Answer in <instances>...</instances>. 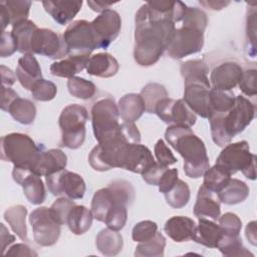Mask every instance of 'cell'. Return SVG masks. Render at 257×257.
<instances>
[{
    "label": "cell",
    "instance_id": "ba28073f",
    "mask_svg": "<svg viewBox=\"0 0 257 257\" xmlns=\"http://www.w3.org/2000/svg\"><path fill=\"white\" fill-rule=\"evenodd\" d=\"M185 90L184 100L197 114L208 118L211 114L210 90L211 83L208 75L190 76L184 78Z\"/></svg>",
    "mask_w": 257,
    "mask_h": 257
},
{
    "label": "cell",
    "instance_id": "11a10c76",
    "mask_svg": "<svg viewBox=\"0 0 257 257\" xmlns=\"http://www.w3.org/2000/svg\"><path fill=\"white\" fill-rule=\"evenodd\" d=\"M168 169V167H164L160 165L158 162H155L147 171L142 174L143 180L153 186H158L159 181L164 174V172Z\"/></svg>",
    "mask_w": 257,
    "mask_h": 257
},
{
    "label": "cell",
    "instance_id": "9f6ffc18",
    "mask_svg": "<svg viewBox=\"0 0 257 257\" xmlns=\"http://www.w3.org/2000/svg\"><path fill=\"white\" fill-rule=\"evenodd\" d=\"M178 170L177 169H167L162 175L158 187L159 191L163 194L169 192L173 189L178 181Z\"/></svg>",
    "mask_w": 257,
    "mask_h": 257
},
{
    "label": "cell",
    "instance_id": "f5cc1de1",
    "mask_svg": "<svg viewBox=\"0 0 257 257\" xmlns=\"http://www.w3.org/2000/svg\"><path fill=\"white\" fill-rule=\"evenodd\" d=\"M154 151H155V155L158 163L164 167L173 165L178 161L163 140H159L156 143Z\"/></svg>",
    "mask_w": 257,
    "mask_h": 257
},
{
    "label": "cell",
    "instance_id": "f546056e",
    "mask_svg": "<svg viewBox=\"0 0 257 257\" xmlns=\"http://www.w3.org/2000/svg\"><path fill=\"white\" fill-rule=\"evenodd\" d=\"M114 203L123 204L113 196L108 186L106 188L97 190L94 193L91 201V212H92L93 218L99 222H104L108 211L110 210V208Z\"/></svg>",
    "mask_w": 257,
    "mask_h": 257
},
{
    "label": "cell",
    "instance_id": "2e32d148",
    "mask_svg": "<svg viewBox=\"0 0 257 257\" xmlns=\"http://www.w3.org/2000/svg\"><path fill=\"white\" fill-rule=\"evenodd\" d=\"M13 180L19 184L26 199L33 205H40L46 198V191L41 176L33 173L31 170L21 167H15L12 171Z\"/></svg>",
    "mask_w": 257,
    "mask_h": 257
},
{
    "label": "cell",
    "instance_id": "44dd1931",
    "mask_svg": "<svg viewBox=\"0 0 257 257\" xmlns=\"http://www.w3.org/2000/svg\"><path fill=\"white\" fill-rule=\"evenodd\" d=\"M196 223L186 216H174L164 226L165 233L175 242L181 243L193 239Z\"/></svg>",
    "mask_w": 257,
    "mask_h": 257
},
{
    "label": "cell",
    "instance_id": "d6986e66",
    "mask_svg": "<svg viewBox=\"0 0 257 257\" xmlns=\"http://www.w3.org/2000/svg\"><path fill=\"white\" fill-rule=\"evenodd\" d=\"M15 72L18 81L27 90H31L34 83L42 78L39 62L33 53H26L18 59Z\"/></svg>",
    "mask_w": 257,
    "mask_h": 257
},
{
    "label": "cell",
    "instance_id": "30bf717a",
    "mask_svg": "<svg viewBox=\"0 0 257 257\" xmlns=\"http://www.w3.org/2000/svg\"><path fill=\"white\" fill-rule=\"evenodd\" d=\"M29 223L32 227L34 241L40 246L54 245L60 236V224L53 218L50 209L40 207L31 212Z\"/></svg>",
    "mask_w": 257,
    "mask_h": 257
},
{
    "label": "cell",
    "instance_id": "f1b7e54d",
    "mask_svg": "<svg viewBox=\"0 0 257 257\" xmlns=\"http://www.w3.org/2000/svg\"><path fill=\"white\" fill-rule=\"evenodd\" d=\"M218 200L227 205H236L244 202L249 196V187L239 179H230L228 184L217 193Z\"/></svg>",
    "mask_w": 257,
    "mask_h": 257
},
{
    "label": "cell",
    "instance_id": "bcb514c9",
    "mask_svg": "<svg viewBox=\"0 0 257 257\" xmlns=\"http://www.w3.org/2000/svg\"><path fill=\"white\" fill-rule=\"evenodd\" d=\"M76 204L72 201L70 198H65L61 197L57 199L49 208L50 213L53 216V218L60 224V225H65L67 221V217L71 209L75 206Z\"/></svg>",
    "mask_w": 257,
    "mask_h": 257
},
{
    "label": "cell",
    "instance_id": "f35d334b",
    "mask_svg": "<svg viewBox=\"0 0 257 257\" xmlns=\"http://www.w3.org/2000/svg\"><path fill=\"white\" fill-rule=\"evenodd\" d=\"M4 5L10 18V24L13 26L21 21L27 20L31 1L28 0H4L0 2Z\"/></svg>",
    "mask_w": 257,
    "mask_h": 257
},
{
    "label": "cell",
    "instance_id": "816d5d0a",
    "mask_svg": "<svg viewBox=\"0 0 257 257\" xmlns=\"http://www.w3.org/2000/svg\"><path fill=\"white\" fill-rule=\"evenodd\" d=\"M116 134L128 144H140L141 142V133L134 122L123 121L119 124Z\"/></svg>",
    "mask_w": 257,
    "mask_h": 257
},
{
    "label": "cell",
    "instance_id": "5bb4252c",
    "mask_svg": "<svg viewBox=\"0 0 257 257\" xmlns=\"http://www.w3.org/2000/svg\"><path fill=\"white\" fill-rule=\"evenodd\" d=\"M255 116V105L243 95L235 98L232 108L225 114V127L228 135L233 139L243 132L251 123Z\"/></svg>",
    "mask_w": 257,
    "mask_h": 257
},
{
    "label": "cell",
    "instance_id": "7bdbcfd3",
    "mask_svg": "<svg viewBox=\"0 0 257 257\" xmlns=\"http://www.w3.org/2000/svg\"><path fill=\"white\" fill-rule=\"evenodd\" d=\"M127 220V206L120 204V203H114L110 210L108 211L104 223L106 224L107 228L115 231L121 230Z\"/></svg>",
    "mask_w": 257,
    "mask_h": 257
},
{
    "label": "cell",
    "instance_id": "9c48e42d",
    "mask_svg": "<svg viewBox=\"0 0 257 257\" xmlns=\"http://www.w3.org/2000/svg\"><path fill=\"white\" fill-rule=\"evenodd\" d=\"M204 46V31L186 24L176 28L175 34L167 48L168 55L173 59H181L197 53Z\"/></svg>",
    "mask_w": 257,
    "mask_h": 257
},
{
    "label": "cell",
    "instance_id": "d4e9b609",
    "mask_svg": "<svg viewBox=\"0 0 257 257\" xmlns=\"http://www.w3.org/2000/svg\"><path fill=\"white\" fill-rule=\"evenodd\" d=\"M119 116L125 122H135L146 111L145 102L139 93H127L121 96L117 103Z\"/></svg>",
    "mask_w": 257,
    "mask_h": 257
},
{
    "label": "cell",
    "instance_id": "f6af8a7d",
    "mask_svg": "<svg viewBox=\"0 0 257 257\" xmlns=\"http://www.w3.org/2000/svg\"><path fill=\"white\" fill-rule=\"evenodd\" d=\"M158 233V225L157 223L151 220H145L137 223L132 231L133 240L141 243L151 240Z\"/></svg>",
    "mask_w": 257,
    "mask_h": 257
},
{
    "label": "cell",
    "instance_id": "d6a6232c",
    "mask_svg": "<svg viewBox=\"0 0 257 257\" xmlns=\"http://www.w3.org/2000/svg\"><path fill=\"white\" fill-rule=\"evenodd\" d=\"M8 112L19 123L31 124L36 116V106L27 98L17 97L10 104Z\"/></svg>",
    "mask_w": 257,
    "mask_h": 257
},
{
    "label": "cell",
    "instance_id": "4dcf8cb0",
    "mask_svg": "<svg viewBox=\"0 0 257 257\" xmlns=\"http://www.w3.org/2000/svg\"><path fill=\"white\" fill-rule=\"evenodd\" d=\"M26 215H27V209L22 205L12 206L4 212V219L10 225L12 231L22 241H28Z\"/></svg>",
    "mask_w": 257,
    "mask_h": 257
},
{
    "label": "cell",
    "instance_id": "836d02e7",
    "mask_svg": "<svg viewBox=\"0 0 257 257\" xmlns=\"http://www.w3.org/2000/svg\"><path fill=\"white\" fill-rule=\"evenodd\" d=\"M203 176V186L214 193H219L228 184L232 175L220 165L215 164L213 167H210Z\"/></svg>",
    "mask_w": 257,
    "mask_h": 257
},
{
    "label": "cell",
    "instance_id": "c3c4849f",
    "mask_svg": "<svg viewBox=\"0 0 257 257\" xmlns=\"http://www.w3.org/2000/svg\"><path fill=\"white\" fill-rule=\"evenodd\" d=\"M219 226L225 235L238 236L242 228V222L240 218L231 212H227L218 218Z\"/></svg>",
    "mask_w": 257,
    "mask_h": 257
},
{
    "label": "cell",
    "instance_id": "003e7915",
    "mask_svg": "<svg viewBox=\"0 0 257 257\" xmlns=\"http://www.w3.org/2000/svg\"><path fill=\"white\" fill-rule=\"evenodd\" d=\"M0 23H1L2 32L5 31V28L10 24V18H9L8 12L5 9L4 5L1 3H0Z\"/></svg>",
    "mask_w": 257,
    "mask_h": 257
},
{
    "label": "cell",
    "instance_id": "60d3db41",
    "mask_svg": "<svg viewBox=\"0 0 257 257\" xmlns=\"http://www.w3.org/2000/svg\"><path fill=\"white\" fill-rule=\"evenodd\" d=\"M164 195L169 206L174 209H180L189 203L190 188L186 182L183 180H178L173 189Z\"/></svg>",
    "mask_w": 257,
    "mask_h": 257
},
{
    "label": "cell",
    "instance_id": "3957f363",
    "mask_svg": "<svg viewBox=\"0 0 257 257\" xmlns=\"http://www.w3.org/2000/svg\"><path fill=\"white\" fill-rule=\"evenodd\" d=\"M42 147L25 134L11 133L1 138V159L15 167L32 170Z\"/></svg>",
    "mask_w": 257,
    "mask_h": 257
},
{
    "label": "cell",
    "instance_id": "7402d4cb",
    "mask_svg": "<svg viewBox=\"0 0 257 257\" xmlns=\"http://www.w3.org/2000/svg\"><path fill=\"white\" fill-rule=\"evenodd\" d=\"M45 11L60 25L71 21L82 7V1H42Z\"/></svg>",
    "mask_w": 257,
    "mask_h": 257
},
{
    "label": "cell",
    "instance_id": "74e56055",
    "mask_svg": "<svg viewBox=\"0 0 257 257\" xmlns=\"http://www.w3.org/2000/svg\"><path fill=\"white\" fill-rule=\"evenodd\" d=\"M165 247L166 238L163 234L158 232L151 240L139 243L135 255L139 257H163Z\"/></svg>",
    "mask_w": 257,
    "mask_h": 257
},
{
    "label": "cell",
    "instance_id": "7a4b0ae2",
    "mask_svg": "<svg viewBox=\"0 0 257 257\" xmlns=\"http://www.w3.org/2000/svg\"><path fill=\"white\" fill-rule=\"evenodd\" d=\"M165 138L184 159V172L189 178L198 179L210 168L206 147L191 127L170 125L165 132Z\"/></svg>",
    "mask_w": 257,
    "mask_h": 257
},
{
    "label": "cell",
    "instance_id": "681fc988",
    "mask_svg": "<svg viewBox=\"0 0 257 257\" xmlns=\"http://www.w3.org/2000/svg\"><path fill=\"white\" fill-rule=\"evenodd\" d=\"M180 71L183 78H187L190 76L208 75L209 67L204 60L193 59L181 63Z\"/></svg>",
    "mask_w": 257,
    "mask_h": 257
},
{
    "label": "cell",
    "instance_id": "7c38bea8",
    "mask_svg": "<svg viewBox=\"0 0 257 257\" xmlns=\"http://www.w3.org/2000/svg\"><path fill=\"white\" fill-rule=\"evenodd\" d=\"M155 113L166 123L171 125H183L191 127L196 123V113L189 107L184 99L165 97L161 99L155 108Z\"/></svg>",
    "mask_w": 257,
    "mask_h": 257
},
{
    "label": "cell",
    "instance_id": "91938a15",
    "mask_svg": "<svg viewBox=\"0 0 257 257\" xmlns=\"http://www.w3.org/2000/svg\"><path fill=\"white\" fill-rule=\"evenodd\" d=\"M17 97H19V96L16 93V91H14L9 86L2 85V87H1V108L5 111H8V108H9L10 104Z\"/></svg>",
    "mask_w": 257,
    "mask_h": 257
},
{
    "label": "cell",
    "instance_id": "9a60e30c",
    "mask_svg": "<svg viewBox=\"0 0 257 257\" xmlns=\"http://www.w3.org/2000/svg\"><path fill=\"white\" fill-rule=\"evenodd\" d=\"M90 23L97 38L99 48H106L115 40L121 28V18L119 14L112 9L104 10Z\"/></svg>",
    "mask_w": 257,
    "mask_h": 257
},
{
    "label": "cell",
    "instance_id": "277c9868",
    "mask_svg": "<svg viewBox=\"0 0 257 257\" xmlns=\"http://www.w3.org/2000/svg\"><path fill=\"white\" fill-rule=\"evenodd\" d=\"M88 113L84 106L76 103L65 106L58 118L61 130L60 147L76 150L80 148L85 140V123Z\"/></svg>",
    "mask_w": 257,
    "mask_h": 257
},
{
    "label": "cell",
    "instance_id": "e7e4bbea",
    "mask_svg": "<svg viewBox=\"0 0 257 257\" xmlns=\"http://www.w3.org/2000/svg\"><path fill=\"white\" fill-rule=\"evenodd\" d=\"M201 5H203L205 8L211 9V10H221L225 6H227L230 2L229 1H214V0H207V1H199Z\"/></svg>",
    "mask_w": 257,
    "mask_h": 257
},
{
    "label": "cell",
    "instance_id": "6f0895ef",
    "mask_svg": "<svg viewBox=\"0 0 257 257\" xmlns=\"http://www.w3.org/2000/svg\"><path fill=\"white\" fill-rule=\"evenodd\" d=\"M247 37L250 41L249 45H251L252 53L255 56V34H256V9L252 7L248 9L247 15Z\"/></svg>",
    "mask_w": 257,
    "mask_h": 257
},
{
    "label": "cell",
    "instance_id": "e575fe53",
    "mask_svg": "<svg viewBox=\"0 0 257 257\" xmlns=\"http://www.w3.org/2000/svg\"><path fill=\"white\" fill-rule=\"evenodd\" d=\"M217 248L224 256L228 257H246V256H253L251 252L244 247L242 243V239L238 236H229L223 234Z\"/></svg>",
    "mask_w": 257,
    "mask_h": 257
},
{
    "label": "cell",
    "instance_id": "8fae6325",
    "mask_svg": "<svg viewBox=\"0 0 257 257\" xmlns=\"http://www.w3.org/2000/svg\"><path fill=\"white\" fill-rule=\"evenodd\" d=\"M49 192L54 196L65 195L72 200L81 199L85 193V182L76 173L61 170L45 177Z\"/></svg>",
    "mask_w": 257,
    "mask_h": 257
},
{
    "label": "cell",
    "instance_id": "6da1fadb",
    "mask_svg": "<svg viewBox=\"0 0 257 257\" xmlns=\"http://www.w3.org/2000/svg\"><path fill=\"white\" fill-rule=\"evenodd\" d=\"M187 5L177 1L171 13H162L145 3L135 18L134 58L141 66L155 64L167 50L176 31V23L183 18Z\"/></svg>",
    "mask_w": 257,
    "mask_h": 257
},
{
    "label": "cell",
    "instance_id": "7dc6e473",
    "mask_svg": "<svg viewBox=\"0 0 257 257\" xmlns=\"http://www.w3.org/2000/svg\"><path fill=\"white\" fill-rule=\"evenodd\" d=\"M181 21H182V24L190 25V26L199 28L203 31H205L208 24L207 15L203 10L197 7H188V6L184 12V15Z\"/></svg>",
    "mask_w": 257,
    "mask_h": 257
},
{
    "label": "cell",
    "instance_id": "52a82bcc",
    "mask_svg": "<svg viewBox=\"0 0 257 257\" xmlns=\"http://www.w3.org/2000/svg\"><path fill=\"white\" fill-rule=\"evenodd\" d=\"M62 36L68 50V55L90 57L91 52L99 48L91 23L86 20L73 21L67 26Z\"/></svg>",
    "mask_w": 257,
    "mask_h": 257
},
{
    "label": "cell",
    "instance_id": "d590c367",
    "mask_svg": "<svg viewBox=\"0 0 257 257\" xmlns=\"http://www.w3.org/2000/svg\"><path fill=\"white\" fill-rule=\"evenodd\" d=\"M140 94L145 102L146 111L149 113H155L157 103L161 99L169 96L166 87L157 82H150L145 85Z\"/></svg>",
    "mask_w": 257,
    "mask_h": 257
},
{
    "label": "cell",
    "instance_id": "db71d44e",
    "mask_svg": "<svg viewBox=\"0 0 257 257\" xmlns=\"http://www.w3.org/2000/svg\"><path fill=\"white\" fill-rule=\"evenodd\" d=\"M17 48L16 40L12 34V32L3 31L1 33V45H0V56L1 57H9L11 56Z\"/></svg>",
    "mask_w": 257,
    "mask_h": 257
},
{
    "label": "cell",
    "instance_id": "1f68e13d",
    "mask_svg": "<svg viewBox=\"0 0 257 257\" xmlns=\"http://www.w3.org/2000/svg\"><path fill=\"white\" fill-rule=\"evenodd\" d=\"M36 29H38L36 24L28 19L13 25L11 32L16 40L19 52L24 54L31 53L32 36Z\"/></svg>",
    "mask_w": 257,
    "mask_h": 257
},
{
    "label": "cell",
    "instance_id": "f907efd6",
    "mask_svg": "<svg viewBox=\"0 0 257 257\" xmlns=\"http://www.w3.org/2000/svg\"><path fill=\"white\" fill-rule=\"evenodd\" d=\"M256 76H257V71L255 68L243 70L238 84H239L241 91L244 94H246L248 96L256 95V93H257Z\"/></svg>",
    "mask_w": 257,
    "mask_h": 257
},
{
    "label": "cell",
    "instance_id": "4316f807",
    "mask_svg": "<svg viewBox=\"0 0 257 257\" xmlns=\"http://www.w3.org/2000/svg\"><path fill=\"white\" fill-rule=\"evenodd\" d=\"M97 250L105 256L117 255L123 246L122 236L115 230L105 228L99 231L95 238Z\"/></svg>",
    "mask_w": 257,
    "mask_h": 257
},
{
    "label": "cell",
    "instance_id": "6125c7cd",
    "mask_svg": "<svg viewBox=\"0 0 257 257\" xmlns=\"http://www.w3.org/2000/svg\"><path fill=\"white\" fill-rule=\"evenodd\" d=\"M0 226H1V251L4 254L6 247L15 241V237L9 233V231L6 229L3 223H1Z\"/></svg>",
    "mask_w": 257,
    "mask_h": 257
},
{
    "label": "cell",
    "instance_id": "8992f818",
    "mask_svg": "<svg viewBox=\"0 0 257 257\" xmlns=\"http://www.w3.org/2000/svg\"><path fill=\"white\" fill-rule=\"evenodd\" d=\"M119 111L112 98L97 100L91 107V122L95 140L100 143L107 142L115 137L119 126Z\"/></svg>",
    "mask_w": 257,
    "mask_h": 257
},
{
    "label": "cell",
    "instance_id": "680465c9",
    "mask_svg": "<svg viewBox=\"0 0 257 257\" xmlns=\"http://www.w3.org/2000/svg\"><path fill=\"white\" fill-rule=\"evenodd\" d=\"M4 255L5 256H27V257H31V256H37L38 254L35 251H33L26 244L19 243V244H15V245L11 246L7 250V252L4 253Z\"/></svg>",
    "mask_w": 257,
    "mask_h": 257
},
{
    "label": "cell",
    "instance_id": "5b68a950",
    "mask_svg": "<svg viewBox=\"0 0 257 257\" xmlns=\"http://www.w3.org/2000/svg\"><path fill=\"white\" fill-rule=\"evenodd\" d=\"M256 156L250 152L246 141L228 144L216 160V164L226 169L231 175L241 171L250 180L256 179Z\"/></svg>",
    "mask_w": 257,
    "mask_h": 257
},
{
    "label": "cell",
    "instance_id": "83f0119b",
    "mask_svg": "<svg viewBox=\"0 0 257 257\" xmlns=\"http://www.w3.org/2000/svg\"><path fill=\"white\" fill-rule=\"evenodd\" d=\"M92 220L91 210L82 205H75L68 214L66 225L73 234L82 235L89 230Z\"/></svg>",
    "mask_w": 257,
    "mask_h": 257
},
{
    "label": "cell",
    "instance_id": "ac0fdd59",
    "mask_svg": "<svg viewBox=\"0 0 257 257\" xmlns=\"http://www.w3.org/2000/svg\"><path fill=\"white\" fill-rule=\"evenodd\" d=\"M67 165L66 155L59 149L45 150L44 147L38 155L37 161L31 170L39 176H48L64 170Z\"/></svg>",
    "mask_w": 257,
    "mask_h": 257
},
{
    "label": "cell",
    "instance_id": "be15d7a7",
    "mask_svg": "<svg viewBox=\"0 0 257 257\" xmlns=\"http://www.w3.org/2000/svg\"><path fill=\"white\" fill-rule=\"evenodd\" d=\"M245 235L247 240L253 245L256 246L257 244V237H256V221H251L247 224Z\"/></svg>",
    "mask_w": 257,
    "mask_h": 257
},
{
    "label": "cell",
    "instance_id": "ee69618b",
    "mask_svg": "<svg viewBox=\"0 0 257 257\" xmlns=\"http://www.w3.org/2000/svg\"><path fill=\"white\" fill-rule=\"evenodd\" d=\"M31 92L34 99L39 101H49L55 97L57 87L52 81L41 78L34 83Z\"/></svg>",
    "mask_w": 257,
    "mask_h": 257
},
{
    "label": "cell",
    "instance_id": "e0dca14e",
    "mask_svg": "<svg viewBox=\"0 0 257 257\" xmlns=\"http://www.w3.org/2000/svg\"><path fill=\"white\" fill-rule=\"evenodd\" d=\"M243 69L233 61H227L216 66L210 74V83L212 88L220 90H231L234 88L241 78Z\"/></svg>",
    "mask_w": 257,
    "mask_h": 257
},
{
    "label": "cell",
    "instance_id": "94428289",
    "mask_svg": "<svg viewBox=\"0 0 257 257\" xmlns=\"http://www.w3.org/2000/svg\"><path fill=\"white\" fill-rule=\"evenodd\" d=\"M0 70H1V80H2V85L4 86H10L12 84H14L15 80H16V76L14 74V72L4 66V65H1L0 66Z\"/></svg>",
    "mask_w": 257,
    "mask_h": 257
},
{
    "label": "cell",
    "instance_id": "ab89813d",
    "mask_svg": "<svg viewBox=\"0 0 257 257\" xmlns=\"http://www.w3.org/2000/svg\"><path fill=\"white\" fill-rule=\"evenodd\" d=\"M235 95L231 90L211 88L210 107L212 112H228L235 103Z\"/></svg>",
    "mask_w": 257,
    "mask_h": 257
},
{
    "label": "cell",
    "instance_id": "b9f144b4",
    "mask_svg": "<svg viewBox=\"0 0 257 257\" xmlns=\"http://www.w3.org/2000/svg\"><path fill=\"white\" fill-rule=\"evenodd\" d=\"M67 88L72 96L80 99H89L96 92V86L93 82L78 76L68 78Z\"/></svg>",
    "mask_w": 257,
    "mask_h": 257
},
{
    "label": "cell",
    "instance_id": "603a6c76",
    "mask_svg": "<svg viewBox=\"0 0 257 257\" xmlns=\"http://www.w3.org/2000/svg\"><path fill=\"white\" fill-rule=\"evenodd\" d=\"M118 69V61L106 52L91 55L86 64V71L88 74L103 78L114 76Z\"/></svg>",
    "mask_w": 257,
    "mask_h": 257
},
{
    "label": "cell",
    "instance_id": "ffe728a7",
    "mask_svg": "<svg viewBox=\"0 0 257 257\" xmlns=\"http://www.w3.org/2000/svg\"><path fill=\"white\" fill-rule=\"evenodd\" d=\"M220 202L215 197L214 192L208 190L203 185L199 188L197 194V200L194 206V215L200 219H210L217 221L220 217Z\"/></svg>",
    "mask_w": 257,
    "mask_h": 257
},
{
    "label": "cell",
    "instance_id": "4fadbf2b",
    "mask_svg": "<svg viewBox=\"0 0 257 257\" xmlns=\"http://www.w3.org/2000/svg\"><path fill=\"white\" fill-rule=\"evenodd\" d=\"M31 53L47 56L52 59H61L68 55L63 36L51 29L38 28L31 41Z\"/></svg>",
    "mask_w": 257,
    "mask_h": 257
},
{
    "label": "cell",
    "instance_id": "484cf974",
    "mask_svg": "<svg viewBox=\"0 0 257 257\" xmlns=\"http://www.w3.org/2000/svg\"><path fill=\"white\" fill-rule=\"evenodd\" d=\"M88 56H73L68 55L66 58L55 61L50 65V73L54 76L70 78L76 73L86 68Z\"/></svg>",
    "mask_w": 257,
    "mask_h": 257
},
{
    "label": "cell",
    "instance_id": "cb8c5ba5",
    "mask_svg": "<svg viewBox=\"0 0 257 257\" xmlns=\"http://www.w3.org/2000/svg\"><path fill=\"white\" fill-rule=\"evenodd\" d=\"M222 235L223 232L220 226L215 223V221L200 218L198 225H196L192 240L208 248H217Z\"/></svg>",
    "mask_w": 257,
    "mask_h": 257
},
{
    "label": "cell",
    "instance_id": "03108f58",
    "mask_svg": "<svg viewBox=\"0 0 257 257\" xmlns=\"http://www.w3.org/2000/svg\"><path fill=\"white\" fill-rule=\"evenodd\" d=\"M114 4L111 2H98V1H87V5L95 12H103L106 9H109V7Z\"/></svg>",
    "mask_w": 257,
    "mask_h": 257
},
{
    "label": "cell",
    "instance_id": "8d00e7d4",
    "mask_svg": "<svg viewBox=\"0 0 257 257\" xmlns=\"http://www.w3.org/2000/svg\"><path fill=\"white\" fill-rule=\"evenodd\" d=\"M225 114L226 112H212L208 117L210 120L213 142L218 147L223 148L232 141V138L228 135L225 127Z\"/></svg>",
    "mask_w": 257,
    "mask_h": 257
}]
</instances>
